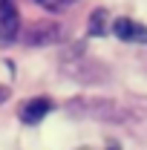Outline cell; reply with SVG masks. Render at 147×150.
Wrapping results in <instances>:
<instances>
[{"label": "cell", "mask_w": 147, "mask_h": 150, "mask_svg": "<svg viewBox=\"0 0 147 150\" xmlns=\"http://www.w3.org/2000/svg\"><path fill=\"white\" fill-rule=\"evenodd\" d=\"M49 112H52V101H49V98H32V101H26V104L20 107V121H23V124H37V121H43Z\"/></svg>", "instance_id": "3957f363"}, {"label": "cell", "mask_w": 147, "mask_h": 150, "mask_svg": "<svg viewBox=\"0 0 147 150\" xmlns=\"http://www.w3.org/2000/svg\"><path fill=\"white\" fill-rule=\"evenodd\" d=\"M110 32L118 38V40H124V43H147V26L139 23V20L115 18L110 23Z\"/></svg>", "instance_id": "6da1fadb"}, {"label": "cell", "mask_w": 147, "mask_h": 150, "mask_svg": "<svg viewBox=\"0 0 147 150\" xmlns=\"http://www.w3.org/2000/svg\"><path fill=\"white\" fill-rule=\"evenodd\" d=\"M20 35V15L12 0H0V43H12Z\"/></svg>", "instance_id": "7a4b0ae2"}, {"label": "cell", "mask_w": 147, "mask_h": 150, "mask_svg": "<svg viewBox=\"0 0 147 150\" xmlns=\"http://www.w3.org/2000/svg\"><path fill=\"white\" fill-rule=\"evenodd\" d=\"M104 20H107V12H104V9L92 12V15H90V35H104V32L110 29Z\"/></svg>", "instance_id": "277c9868"}, {"label": "cell", "mask_w": 147, "mask_h": 150, "mask_svg": "<svg viewBox=\"0 0 147 150\" xmlns=\"http://www.w3.org/2000/svg\"><path fill=\"white\" fill-rule=\"evenodd\" d=\"M40 6H46V9H52V12H61V9H66V6H72L75 0H35Z\"/></svg>", "instance_id": "5b68a950"}, {"label": "cell", "mask_w": 147, "mask_h": 150, "mask_svg": "<svg viewBox=\"0 0 147 150\" xmlns=\"http://www.w3.org/2000/svg\"><path fill=\"white\" fill-rule=\"evenodd\" d=\"M3 101H9V90H6V87H0V104H3Z\"/></svg>", "instance_id": "8992f818"}]
</instances>
